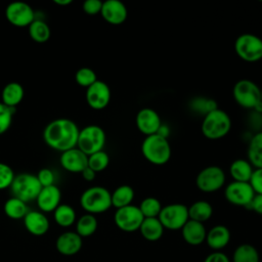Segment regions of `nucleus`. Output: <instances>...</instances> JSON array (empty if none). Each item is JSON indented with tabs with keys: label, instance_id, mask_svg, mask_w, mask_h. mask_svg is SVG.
Masks as SVG:
<instances>
[{
	"label": "nucleus",
	"instance_id": "27",
	"mask_svg": "<svg viewBox=\"0 0 262 262\" xmlns=\"http://www.w3.org/2000/svg\"><path fill=\"white\" fill-rule=\"evenodd\" d=\"M112 207L116 209L124 208L129 205H132L134 199V189L127 184L118 186L112 193Z\"/></svg>",
	"mask_w": 262,
	"mask_h": 262
},
{
	"label": "nucleus",
	"instance_id": "37",
	"mask_svg": "<svg viewBox=\"0 0 262 262\" xmlns=\"http://www.w3.org/2000/svg\"><path fill=\"white\" fill-rule=\"evenodd\" d=\"M75 80L78 85L88 88L92 84H94L97 81V76L95 72L87 67L79 69L75 74Z\"/></svg>",
	"mask_w": 262,
	"mask_h": 262
},
{
	"label": "nucleus",
	"instance_id": "19",
	"mask_svg": "<svg viewBox=\"0 0 262 262\" xmlns=\"http://www.w3.org/2000/svg\"><path fill=\"white\" fill-rule=\"evenodd\" d=\"M83 246L82 237L75 231L62 232L55 242L58 253L64 256H73L80 252Z\"/></svg>",
	"mask_w": 262,
	"mask_h": 262
},
{
	"label": "nucleus",
	"instance_id": "47",
	"mask_svg": "<svg viewBox=\"0 0 262 262\" xmlns=\"http://www.w3.org/2000/svg\"><path fill=\"white\" fill-rule=\"evenodd\" d=\"M53 2L59 6H67L70 5L73 2V0H53Z\"/></svg>",
	"mask_w": 262,
	"mask_h": 262
},
{
	"label": "nucleus",
	"instance_id": "14",
	"mask_svg": "<svg viewBox=\"0 0 262 262\" xmlns=\"http://www.w3.org/2000/svg\"><path fill=\"white\" fill-rule=\"evenodd\" d=\"M111 89L108 85L103 81L97 80L94 84L86 88V102L91 108L95 111L105 108L111 101Z\"/></svg>",
	"mask_w": 262,
	"mask_h": 262
},
{
	"label": "nucleus",
	"instance_id": "12",
	"mask_svg": "<svg viewBox=\"0 0 262 262\" xmlns=\"http://www.w3.org/2000/svg\"><path fill=\"white\" fill-rule=\"evenodd\" d=\"M255 194L250 182L232 181L224 189V196L228 203L244 208L249 207Z\"/></svg>",
	"mask_w": 262,
	"mask_h": 262
},
{
	"label": "nucleus",
	"instance_id": "49",
	"mask_svg": "<svg viewBox=\"0 0 262 262\" xmlns=\"http://www.w3.org/2000/svg\"><path fill=\"white\" fill-rule=\"evenodd\" d=\"M261 126H262V120H261Z\"/></svg>",
	"mask_w": 262,
	"mask_h": 262
},
{
	"label": "nucleus",
	"instance_id": "6",
	"mask_svg": "<svg viewBox=\"0 0 262 262\" xmlns=\"http://www.w3.org/2000/svg\"><path fill=\"white\" fill-rule=\"evenodd\" d=\"M41 188L42 186L38 181L37 176L31 173L17 174L10 185L12 196L17 198L25 203L36 201Z\"/></svg>",
	"mask_w": 262,
	"mask_h": 262
},
{
	"label": "nucleus",
	"instance_id": "7",
	"mask_svg": "<svg viewBox=\"0 0 262 262\" xmlns=\"http://www.w3.org/2000/svg\"><path fill=\"white\" fill-rule=\"evenodd\" d=\"M234 50L244 61L256 62L262 59V39L254 34H242L234 42Z\"/></svg>",
	"mask_w": 262,
	"mask_h": 262
},
{
	"label": "nucleus",
	"instance_id": "28",
	"mask_svg": "<svg viewBox=\"0 0 262 262\" xmlns=\"http://www.w3.org/2000/svg\"><path fill=\"white\" fill-rule=\"evenodd\" d=\"M4 213L5 215L13 220H19V219H24L25 216L28 214V212L30 211L27 203H25L24 201L17 199V198H9L5 203H4V207H3Z\"/></svg>",
	"mask_w": 262,
	"mask_h": 262
},
{
	"label": "nucleus",
	"instance_id": "13",
	"mask_svg": "<svg viewBox=\"0 0 262 262\" xmlns=\"http://www.w3.org/2000/svg\"><path fill=\"white\" fill-rule=\"evenodd\" d=\"M5 17L12 26L25 28L29 27L35 20V12L28 3L15 1L6 6Z\"/></svg>",
	"mask_w": 262,
	"mask_h": 262
},
{
	"label": "nucleus",
	"instance_id": "42",
	"mask_svg": "<svg viewBox=\"0 0 262 262\" xmlns=\"http://www.w3.org/2000/svg\"><path fill=\"white\" fill-rule=\"evenodd\" d=\"M250 184L256 194H262V168L254 169Z\"/></svg>",
	"mask_w": 262,
	"mask_h": 262
},
{
	"label": "nucleus",
	"instance_id": "44",
	"mask_svg": "<svg viewBox=\"0 0 262 262\" xmlns=\"http://www.w3.org/2000/svg\"><path fill=\"white\" fill-rule=\"evenodd\" d=\"M247 209L252 210L259 215H262V194H255Z\"/></svg>",
	"mask_w": 262,
	"mask_h": 262
},
{
	"label": "nucleus",
	"instance_id": "4",
	"mask_svg": "<svg viewBox=\"0 0 262 262\" xmlns=\"http://www.w3.org/2000/svg\"><path fill=\"white\" fill-rule=\"evenodd\" d=\"M80 205L88 214H100L112 207L111 192L103 186H91L83 191Z\"/></svg>",
	"mask_w": 262,
	"mask_h": 262
},
{
	"label": "nucleus",
	"instance_id": "2",
	"mask_svg": "<svg viewBox=\"0 0 262 262\" xmlns=\"http://www.w3.org/2000/svg\"><path fill=\"white\" fill-rule=\"evenodd\" d=\"M141 152L148 163L156 166L167 164L172 154L168 139L158 134L145 136L141 144Z\"/></svg>",
	"mask_w": 262,
	"mask_h": 262
},
{
	"label": "nucleus",
	"instance_id": "32",
	"mask_svg": "<svg viewBox=\"0 0 262 262\" xmlns=\"http://www.w3.org/2000/svg\"><path fill=\"white\" fill-rule=\"evenodd\" d=\"M29 35L31 39L37 43H45L49 40L51 31L49 26L41 19H35L29 27Z\"/></svg>",
	"mask_w": 262,
	"mask_h": 262
},
{
	"label": "nucleus",
	"instance_id": "34",
	"mask_svg": "<svg viewBox=\"0 0 262 262\" xmlns=\"http://www.w3.org/2000/svg\"><path fill=\"white\" fill-rule=\"evenodd\" d=\"M138 208L144 218H158L163 206L157 198L147 196L141 201Z\"/></svg>",
	"mask_w": 262,
	"mask_h": 262
},
{
	"label": "nucleus",
	"instance_id": "41",
	"mask_svg": "<svg viewBox=\"0 0 262 262\" xmlns=\"http://www.w3.org/2000/svg\"><path fill=\"white\" fill-rule=\"evenodd\" d=\"M101 7L102 2L100 0H86L82 5L84 12L89 15H95L97 13H100Z\"/></svg>",
	"mask_w": 262,
	"mask_h": 262
},
{
	"label": "nucleus",
	"instance_id": "26",
	"mask_svg": "<svg viewBox=\"0 0 262 262\" xmlns=\"http://www.w3.org/2000/svg\"><path fill=\"white\" fill-rule=\"evenodd\" d=\"M247 156L254 169L262 168V131L257 132L250 139Z\"/></svg>",
	"mask_w": 262,
	"mask_h": 262
},
{
	"label": "nucleus",
	"instance_id": "20",
	"mask_svg": "<svg viewBox=\"0 0 262 262\" xmlns=\"http://www.w3.org/2000/svg\"><path fill=\"white\" fill-rule=\"evenodd\" d=\"M26 229L33 235L41 236L49 230V220L41 211H29L24 218Z\"/></svg>",
	"mask_w": 262,
	"mask_h": 262
},
{
	"label": "nucleus",
	"instance_id": "24",
	"mask_svg": "<svg viewBox=\"0 0 262 262\" xmlns=\"http://www.w3.org/2000/svg\"><path fill=\"white\" fill-rule=\"evenodd\" d=\"M253 172L254 167L250 164L248 160L237 159L233 161L229 166V174L232 177L233 181L250 182Z\"/></svg>",
	"mask_w": 262,
	"mask_h": 262
},
{
	"label": "nucleus",
	"instance_id": "38",
	"mask_svg": "<svg viewBox=\"0 0 262 262\" xmlns=\"http://www.w3.org/2000/svg\"><path fill=\"white\" fill-rule=\"evenodd\" d=\"M15 108L8 107L0 102V135L4 134L10 128Z\"/></svg>",
	"mask_w": 262,
	"mask_h": 262
},
{
	"label": "nucleus",
	"instance_id": "18",
	"mask_svg": "<svg viewBox=\"0 0 262 262\" xmlns=\"http://www.w3.org/2000/svg\"><path fill=\"white\" fill-rule=\"evenodd\" d=\"M60 200H61L60 189L53 184V185L41 188L36 199V203L41 212L49 213V212H53L60 205Z\"/></svg>",
	"mask_w": 262,
	"mask_h": 262
},
{
	"label": "nucleus",
	"instance_id": "8",
	"mask_svg": "<svg viewBox=\"0 0 262 262\" xmlns=\"http://www.w3.org/2000/svg\"><path fill=\"white\" fill-rule=\"evenodd\" d=\"M232 95L235 102L246 110H254L261 101L260 87L249 79L237 81L232 89Z\"/></svg>",
	"mask_w": 262,
	"mask_h": 262
},
{
	"label": "nucleus",
	"instance_id": "31",
	"mask_svg": "<svg viewBox=\"0 0 262 262\" xmlns=\"http://www.w3.org/2000/svg\"><path fill=\"white\" fill-rule=\"evenodd\" d=\"M97 219L92 214H84L76 221V232L81 237H88L92 235L97 229Z\"/></svg>",
	"mask_w": 262,
	"mask_h": 262
},
{
	"label": "nucleus",
	"instance_id": "22",
	"mask_svg": "<svg viewBox=\"0 0 262 262\" xmlns=\"http://www.w3.org/2000/svg\"><path fill=\"white\" fill-rule=\"evenodd\" d=\"M230 241V231L224 225H215L212 227L206 235V243L207 245L215 250L219 251L225 248Z\"/></svg>",
	"mask_w": 262,
	"mask_h": 262
},
{
	"label": "nucleus",
	"instance_id": "35",
	"mask_svg": "<svg viewBox=\"0 0 262 262\" xmlns=\"http://www.w3.org/2000/svg\"><path fill=\"white\" fill-rule=\"evenodd\" d=\"M190 108L199 114L206 116L207 114L218 108L217 102L212 98L207 97H194L190 100Z\"/></svg>",
	"mask_w": 262,
	"mask_h": 262
},
{
	"label": "nucleus",
	"instance_id": "15",
	"mask_svg": "<svg viewBox=\"0 0 262 262\" xmlns=\"http://www.w3.org/2000/svg\"><path fill=\"white\" fill-rule=\"evenodd\" d=\"M135 124L140 133L145 136H149L157 134L160 126L162 125V120L155 110L150 107H143L137 113Z\"/></svg>",
	"mask_w": 262,
	"mask_h": 262
},
{
	"label": "nucleus",
	"instance_id": "30",
	"mask_svg": "<svg viewBox=\"0 0 262 262\" xmlns=\"http://www.w3.org/2000/svg\"><path fill=\"white\" fill-rule=\"evenodd\" d=\"M54 221L61 227H70L76 222V211L68 204H60L53 211Z\"/></svg>",
	"mask_w": 262,
	"mask_h": 262
},
{
	"label": "nucleus",
	"instance_id": "29",
	"mask_svg": "<svg viewBox=\"0 0 262 262\" xmlns=\"http://www.w3.org/2000/svg\"><path fill=\"white\" fill-rule=\"evenodd\" d=\"M213 215V208L207 201H196L188 207V216L190 220L204 223Z\"/></svg>",
	"mask_w": 262,
	"mask_h": 262
},
{
	"label": "nucleus",
	"instance_id": "10",
	"mask_svg": "<svg viewBox=\"0 0 262 262\" xmlns=\"http://www.w3.org/2000/svg\"><path fill=\"white\" fill-rule=\"evenodd\" d=\"M159 220L163 227L169 230L181 229L189 220L188 207L183 204L175 203L162 208L159 214Z\"/></svg>",
	"mask_w": 262,
	"mask_h": 262
},
{
	"label": "nucleus",
	"instance_id": "5",
	"mask_svg": "<svg viewBox=\"0 0 262 262\" xmlns=\"http://www.w3.org/2000/svg\"><path fill=\"white\" fill-rule=\"evenodd\" d=\"M106 136L104 130L97 125H88L80 130L77 147L86 156L103 150Z\"/></svg>",
	"mask_w": 262,
	"mask_h": 262
},
{
	"label": "nucleus",
	"instance_id": "33",
	"mask_svg": "<svg viewBox=\"0 0 262 262\" xmlns=\"http://www.w3.org/2000/svg\"><path fill=\"white\" fill-rule=\"evenodd\" d=\"M233 262H259L260 257L258 250L250 245V244H243L239 245L233 252L232 256Z\"/></svg>",
	"mask_w": 262,
	"mask_h": 262
},
{
	"label": "nucleus",
	"instance_id": "48",
	"mask_svg": "<svg viewBox=\"0 0 262 262\" xmlns=\"http://www.w3.org/2000/svg\"><path fill=\"white\" fill-rule=\"evenodd\" d=\"M260 97H261V101H262V88H260Z\"/></svg>",
	"mask_w": 262,
	"mask_h": 262
},
{
	"label": "nucleus",
	"instance_id": "25",
	"mask_svg": "<svg viewBox=\"0 0 262 262\" xmlns=\"http://www.w3.org/2000/svg\"><path fill=\"white\" fill-rule=\"evenodd\" d=\"M164 227L159 218H144L139 231L143 238L149 242H156L160 239L164 233Z\"/></svg>",
	"mask_w": 262,
	"mask_h": 262
},
{
	"label": "nucleus",
	"instance_id": "3",
	"mask_svg": "<svg viewBox=\"0 0 262 262\" xmlns=\"http://www.w3.org/2000/svg\"><path fill=\"white\" fill-rule=\"evenodd\" d=\"M231 129V120L226 112L217 108L204 116L201 130L210 140H218L226 136Z\"/></svg>",
	"mask_w": 262,
	"mask_h": 262
},
{
	"label": "nucleus",
	"instance_id": "36",
	"mask_svg": "<svg viewBox=\"0 0 262 262\" xmlns=\"http://www.w3.org/2000/svg\"><path fill=\"white\" fill-rule=\"evenodd\" d=\"M110 164V157L104 150H100L88 156V167L94 172L103 171Z\"/></svg>",
	"mask_w": 262,
	"mask_h": 262
},
{
	"label": "nucleus",
	"instance_id": "23",
	"mask_svg": "<svg viewBox=\"0 0 262 262\" xmlns=\"http://www.w3.org/2000/svg\"><path fill=\"white\" fill-rule=\"evenodd\" d=\"M25 96V90L21 84L18 82H9L6 84L2 90L1 98L2 103L8 107L15 108L18 105Z\"/></svg>",
	"mask_w": 262,
	"mask_h": 262
},
{
	"label": "nucleus",
	"instance_id": "46",
	"mask_svg": "<svg viewBox=\"0 0 262 262\" xmlns=\"http://www.w3.org/2000/svg\"><path fill=\"white\" fill-rule=\"evenodd\" d=\"M157 134L162 136V137H164V138H166V139H168V137L170 135V128H169V126L162 123V125L160 126Z\"/></svg>",
	"mask_w": 262,
	"mask_h": 262
},
{
	"label": "nucleus",
	"instance_id": "43",
	"mask_svg": "<svg viewBox=\"0 0 262 262\" xmlns=\"http://www.w3.org/2000/svg\"><path fill=\"white\" fill-rule=\"evenodd\" d=\"M204 262H230V261L224 253L219 252V251H215V252L209 254L205 258Z\"/></svg>",
	"mask_w": 262,
	"mask_h": 262
},
{
	"label": "nucleus",
	"instance_id": "21",
	"mask_svg": "<svg viewBox=\"0 0 262 262\" xmlns=\"http://www.w3.org/2000/svg\"><path fill=\"white\" fill-rule=\"evenodd\" d=\"M181 233L185 243L190 246H199L206 241L207 230L203 223L189 219L181 228Z\"/></svg>",
	"mask_w": 262,
	"mask_h": 262
},
{
	"label": "nucleus",
	"instance_id": "1",
	"mask_svg": "<svg viewBox=\"0 0 262 262\" xmlns=\"http://www.w3.org/2000/svg\"><path fill=\"white\" fill-rule=\"evenodd\" d=\"M79 132L80 129L74 121L59 118L46 125L43 131V139L50 148L63 152L77 147Z\"/></svg>",
	"mask_w": 262,
	"mask_h": 262
},
{
	"label": "nucleus",
	"instance_id": "39",
	"mask_svg": "<svg viewBox=\"0 0 262 262\" xmlns=\"http://www.w3.org/2000/svg\"><path fill=\"white\" fill-rule=\"evenodd\" d=\"M15 175L11 167L7 164L0 163V190L10 187Z\"/></svg>",
	"mask_w": 262,
	"mask_h": 262
},
{
	"label": "nucleus",
	"instance_id": "40",
	"mask_svg": "<svg viewBox=\"0 0 262 262\" xmlns=\"http://www.w3.org/2000/svg\"><path fill=\"white\" fill-rule=\"evenodd\" d=\"M36 176L42 187H46L54 184L55 176H54V173L49 168L40 169Z\"/></svg>",
	"mask_w": 262,
	"mask_h": 262
},
{
	"label": "nucleus",
	"instance_id": "45",
	"mask_svg": "<svg viewBox=\"0 0 262 262\" xmlns=\"http://www.w3.org/2000/svg\"><path fill=\"white\" fill-rule=\"evenodd\" d=\"M81 175L84 180L86 181H93L96 177V172H94L92 169H90L88 166L81 172Z\"/></svg>",
	"mask_w": 262,
	"mask_h": 262
},
{
	"label": "nucleus",
	"instance_id": "11",
	"mask_svg": "<svg viewBox=\"0 0 262 262\" xmlns=\"http://www.w3.org/2000/svg\"><path fill=\"white\" fill-rule=\"evenodd\" d=\"M144 217L139 208L134 205H129L124 208L117 209L114 215L115 224L119 229L125 232H133L139 230V227Z\"/></svg>",
	"mask_w": 262,
	"mask_h": 262
},
{
	"label": "nucleus",
	"instance_id": "17",
	"mask_svg": "<svg viewBox=\"0 0 262 262\" xmlns=\"http://www.w3.org/2000/svg\"><path fill=\"white\" fill-rule=\"evenodd\" d=\"M100 14L102 18L111 25H122L128 16L125 4L119 0H106L102 2Z\"/></svg>",
	"mask_w": 262,
	"mask_h": 262
},
{
	"label": "nucleus",
	"instance_id": "16",
	"mask_svg": "<svg viewBox=\"0 0 262 262\" xmlns=\"http://www.w3.org/2000/svg\"><path fill=\"white\" fill-rule=\"evenodd\" d=\"M59 164L68 172L81 173L88 166V156L74 147L60 154Z\"/></svg>",
	"mask_w": 262,
	"mask_h": 262
},
{
	"label": "nucleus",
	"instance_id": "9",
	"mask_svg": "<svg viewBox=\"0 0 262 262\" xmlns=\"http://www.w3.org/2000/svg\"><path fill=\"white\" fill-rule=\"evenodd\" d=\"M225 172L218 166L212 165L202 169L195 178V185L203 192H215L225 184Z\"/></svg>",
	"mask_w": 262,
	"mask_h": 262
}]
</instances>
